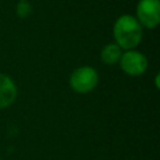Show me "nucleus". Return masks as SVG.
Instances as JSON below:
<instances>
[{"mask_svg": "<svg viewBox=\"0 0 160 160\" xmlns=\"http://www.w3.org/2000/svg\"><path fill=\"white\" fill-rule=\"evenodd\" d=\"M112 34L115 38V44L120 49L132 50L142 39V26L139 24L136 18L125 14L116 19L112 28Z\"/></svg>", "mask_w": 160, "mask_h": 160, "instance_id": "obj_1", "label": "nucleus"}, {"mask_svg": "<svg viewBox=\"0 0 160 160\" xmlns=\"http://www.w3.org/2000/svg\"><path fill=\"white\" fill-rule=\"evenodd\" d=\"M99 82L98 71L91 66H80L70 75V88L79 94H88L96 88Z\"/></svg>", "mask_w": 160, "mask_h": 160, "instance_id": "obj_2", "label": "nucleus"}, {"mask_svg": "<svg viewBox=\"0 0 160 160\" xmlns=\"http://www.w3.org/2000/svg\"><path fill=\"white\" fill-rule=\"evenodd\" d=\"M136 20L144 28H156L160 22V1L140 0L136 6Z\"/></svg>", "mask_w": 160, "mask_h": 160, "instance_id": "obj_3", "label": "nucleus"}, {"mask_svg": "<svg viewBox=\"0 0 160 160\" xmlns=\"http://www.w3.org/2000/svg\"><path fill=\"white\" fill-rule=\"evenodd\" d=\"M120 68L122 71L130 76H140L148 69V59L146 56L136 50H126L120 60Z\"/></svg>", "mask_w": 160, "mask_h": 160, "instance_id": "obj_4", "label": "nucleus"}, {"mask_svg": "<svg viewBox=\"0 0 160 160\" xmlns=\"http://www.w3.org/2000/svg\"><path fill=\"white\" fill-rule=\"evenodd\" d=\"M18 95V89L14 80L0 72V109H5L10 106Z\"/></svg>", "mask_w": 160, "mask_h": 160, "instance_id": "obj_5", "label": "nucleus"}, {"mask_svg": "<svg viewBox=\"0 0 160 160\" xmlns=\"http://www.w3.org/2000/svg\"><path fill=\"white\" fill-rule=\"evenodd\" d=\"M122 49H120L115 42H110V44H106L101 52H100V59L104 64L106 65H114L116 62H119L121 55H122Z\"/></svg>", "mask_w": 160, "mask_h": 160, "instance_id": "obj_6", "label": "nucleus"}, {"mask_svg": "<svg viewBox=\"0 0 160 160\" xmlns=\"http://www.w3.org/2000/svg\"><path fill=\"white\" fill-rule=\"evenodd\" d=\"M31 12V6L28 0H20L16 5V15L19 18H26Z\"/></svg>", "mask_w": 160, "mask_h": 160, "instance_id": "obj_7", "label": "nucleus"}, {"mask_svg": "<svg viewBox=\"0 0 160 160\" xmlns=\"http://www.w3.org/2000/svg\"><path fill=\"white\" fill-rule=\"evenodd\" d=\"M139 1H140V0H139Z\"/></svg>", "mask_w": 160, "mask_h": 160, "instance_id": "obj_8", "label": "nucleus"}, {"mask_svg": "<svg viewBox=\"0 0 160 160\" xmlns=\"http://www.w3.org/2000/svg\"><path fill=\"white\" fill-rule=\"evenodd\" d=\"M19 1H20V0H19Z\"/></svg>", "mask_w": 160, "mask_h": 160, "instance_id": "obj_9", "label": "nucleus"}]
</instances>
